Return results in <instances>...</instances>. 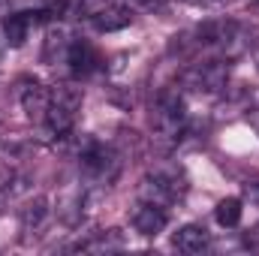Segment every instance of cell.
Masks as SVG:
<instances>
[{
  "label": "cell",
  "mask_w": 259,
  "mask_h": 256,
  "mask_svg": "<svg viewBox=\"0 0 259 256\" xmlns=\"http://www.w3.org/2000/svg\"><path fill=\"white\" fill-rule=\"evenodd\" d=\"M241 199H235V196H226V199H220L217 202V208H214V220L223 226V229H232V226H238L241 223Z\"/></svg>",
  "instance_id": "10"
},
{
  "label": "cell",
  "mask_w": 259,
  "mask_h": 256,
  "mask_svg": "<svg viewBox=\"0 0 259 256\" xmlns=\"http://www.w3.org/2000/svg\"><path fill=\"white\" fill-rule=\"evenodd\" d=\"M187 124V106L178 94H166L160 97L157 109H154V130L166 139H175Z\"/></svg>",
  "instance_id": "2"
},
{
  "label": "cell",
  "mask_w": 259,
  "mask_h": 256,
  "mask_svg": "<svg viewBox=\"0 0 259 256\" xmlns=\"http://www.w3.org/2000/svg\"><path fill=\"white\" fill-rule=\"evenodd\" d=\"M142 199L145 202H154V205H169L175 199H181L184 193V184H178V175L175 172H154L142 181Z\"/></svg>",
  "instance_id": "3"
},
{
  "label": "cell",
  "mask_w": 259,
  "mask_h": 256,
  "mask_svg": "<svg viewBox=\"0 0 259 256\" xmlns=\"http://www.w3.org/2000/svg\"><path fill=\"white\" fill-rule=\"evenodd\" d=\"M30 27H33L30 12H15L3 21V36H6L9 46H24L27 36H30Z\"/></svg>",
  "instance_id": "9"
},
{
  "label": "cell",
  "mask_w": 259,
  "mask_h": 256,
  "mask_svg": "<svg viewBox=\"0 0 259 256\" xmlns=\"http://www.w3.org/2000/svg\"><path fill=\"white\" fill-rule=\"evenodd\" d=\"M190 78L196 81L199 91H217V88L226 81V72H223L220 66H214V64H205V66H196Z\"/></svg>",
  "instance_id": "11"
},
{
  "label": "cell",
  "mask_w": 259,
  "mask_h": 256,
  "mask_svg": "<svg viewBox=\"0 0 259 256\" xmlns=\"http://www.w3.org/2000/svg\"><path fill=\"white\" fill-rule=\"evenodd\" d=\"M42 217H46V199H36V202H33V205H27V208H24V214H21V220H24V226H27V229H30V226L36 229V226L42 223Z\"/></svg>",
  "instance_id": "12"
},
{
  "label": "cell",
  "mask_w": 259,
  "mask_h": 256,
  "mask_svg": "<svg viewBox=\"0 0 259 256\" xmlns=\"http://www.w3.org/2000/svg\"><path fill=\"white\" fill-rule=\"evenodd\" d=\"M124 241L118 238V229H109L100 241H94V244H84V250H112V247H121Z\"/></svg>",
  "instance_id": "13"
},
{
  "label": "cell",
  "mask_w": 259,
  "mask_h": 256,
  "mask_svg": "<svg viewBox=\"0 0 259 256\" xmlns=\"http://www.w3.org/2000/svg\"><path fill=\"white\" fill-rule=\"evenodd\" d=\"M172 244H175V250H181V253H202V250H208L211 238H208V229H205V226L187 223V226H181V229L175 232Z\"/></svg>",
  "instance_id": "5"
},
{
  "label": "cell",
  "mask_w": 259,
  "mask_h": 256,
  "mask_svg": "<svg viewBox=\"0 0 259 256\" xmlns=\"http://www.w3.org/2000/svg\"><path fill=\"white\" fill-rule=\"evenodd\" d=\"M133 21V12L127 6H103V9H91V24L97 30H121Z\"/></svg>",
  "instance_id": "6"
},
{
  "label": "cell",
  "mask_w": 259,
  "mask_h": 256,
  "mask_svg": "<svg viewBox=\"0 0 259 256\" xmlns=\"http://www.w3.org/2000/svg\"><path fill=\"white\" fill-rule=\"evenodd\" d=\"M169 223V214L163 211V205H154V202H142L136 211H133V229L139 235H160Z\"/></svg>",
  "instance_id": "4"
},
{
  "label": "cell",
  "mask_w": 259,
  "mask_h": 256,
  "mask_svg": "<svg viewBox=\"0 0 259 256\" xmlns=\"http://www.w3.org/2000/svg\"><path fill=\"white\" fill-rule=\"evenodd\" d=\"M256 130H259V121H256Z\"/></svg>",
  "instance_id": "16"
},
{
  "label": "cell",
  "mask_w": 259,
  "mask_h": 256,
  "mask_svg": "<svg viewBox=\"0 0 259 256\" xmlns=\"http://www.w3.org/2000/svg\"><path fill=\"white\" fill-rule=\"evenodd\" d=\"M190 3H202V6H214V3H223V0H190Z\"/></svg>",
  "instance_id": "14"
},
{
  "label": "cell",
  "mask_w": 259,
  "mask_h": 256,
  "mask_svg": "<svg viewBox=\"0 0 259 256\" xmlns=\"http://www.w3.org/2000/svg\"><path fill=\"white\" fill-rule=\"evenodd\" d=\"M253 6H256V9H259V0H253Z\"/></svg>",
  "instance_id": "15"
},
{
  "label": "cell",
  "mask_w": 259,
  "mask_h": 256,
  "mask_svg": "<svg viewBox=\"0 0 259 256\" xmlns=\"http://www.w3.org/2000/svg\"><path fill=\"white\" fill-rule=\"evenodd\" d=\"M49 103H52V91H46L42 84H27L24 91H21V106H24V112H27V118H36V121H42L46 118V112H49Z\"/></svg>",
  "instance_id": "7"
},
{
  "label": "cell",
  "mask_w": 259,
  "mask_h": 256,
  "mask_svg": "<svg viewBox=\"0 0 259 256\" xmlns=\"http://www.w3.org/2000/svg\"><path fill=\"white\" fill-rule=\"evenodd\" d=\"M81 109V94L75 88H58L52 91V103H49V112H46V127L52 136H64L69 133V127L75 124V115Z\"/></svg>",
  "instance_id": "1"
},
{
  "label": "cell",
  "mask_w": 259,
  "mask_h": 256,
  "mask_svg": "<svg viewBox=\"0 0 259 256\" xmlns=\"http://www.w3.org/2000/svg\"><path fill=\"white\" fill-rule=\"evenodd\" d=\"M66 64H69V69H72V72L84 75V72H91L94 66L100 64V58H97V52H94L88 42L72 39V42L66 46Z\"/></svg>",
  "instance_id": "8"
}]
</instances>
